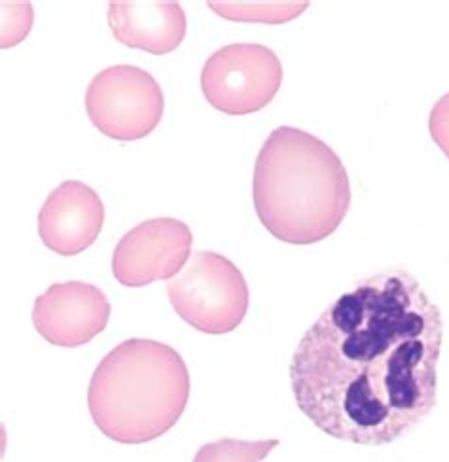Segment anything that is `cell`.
Masks as SVG:
<instances>
[{
	"label": "cell",
	"instance_id": "ba28073f",
	"mask_svg": "<svg viewBox=\"0 0 449 462\" xmlns=\"http://www.w3.org/2000/svg\"><path fill=\"white\" fill-rule=\"evenodd\" d=\"M110 313V301L99 286L82 281L55 282L36 298L33 324L50 345L72 349L99 336Z\"/></svg>",
	"mask_w": 449,
	"mask_h": 462
},
{
	"label": "cell",
	"instance_id": "9c48e42d",
	"mask_svg": "<svg viewBox=\"0 0 449 462\" xmlns=\"http://www.w3.org/2000/svg\"><path fill=\"white\" fill-rule=\"evenodd\" d=\"M105 205L82 180H65L46 198L38 213V236L60 256H76L101 236Z\"/></svg>",
	"mask_w": 449,
	"mask_h": 462
},
{
	"label": "cell",
	"instance_id": "277c9868",
	"mask_svg": "<svg viewBox=\"0 0 449 462\" xmlns=\"http://www.w3.org/2000/svg\"><path fill=\"white\" fill-rule=\"evenodd\" d=\"M167 296L186 324L209 336L236 330L250 303L241 269L212 250L192 254L182 272L167 282Z\"/></svg>",
	"mask_w": 449,
	"mask_h": 462
},
{
	"label": "cell",
	"instance_id": "8fae6325",
	"mask_svg": "<svg viewBox=\"0 0 449 462\" xmlns=\"http://www.w3.org/2000/svg\"><path fill=\"white\" fill-rule=\"evenodd\" d=\"M209 8L229 22L281 25L302 15L309 3H209Z\"/></svg>",
	"mask_w": 449,
	"mask_h": 462
},
{
	"label": "cell",
	"instance_id": "4fadbf2b",
	"mask_svg": "<svg viewBox=\"0 0 449 462\" xmlns=\"http://www.w3.org/2000/svg\"><path fill=\"white\" fill-rule=\"evenodd\" d=\"M428 131L435 144L444 152V156L449 160V93L442 95L428 116Z\"/></svg>",
	"mask_w": 449,
	"mask_h": 462
},
{
	"label": "cell",
	"instance_id": "5b68a950",
	"mask_svg": "<svg viewBox=\"0 0 449 462\" xmlns=\"http://www.w3.org/2000/svg\"><path fill=\"white\" fill-rule=\"evenodd\" d=\"M164 91L154 76L133 65H114L89 82L86 110L105 137L131 143L148 137L160 125Z\"/></svg>",
	"mask_w": 449,
	"mask_h": 462
},
{
	"label": "cell",
	"instance_id": "7c38bea8",
	"mask_svg": "<svg viewBox=\"0 0 449 462\" xmlns=\"http://www.w3.org/2000/svg\"><path fill=\"white\" fill-rule=\"evenodd\" d=\"M279 446V439L222 438L201 446L195 453L193 462H262Z\"/></svg>",
	"mask_w": 449,
	"mask_h": 462
},
{
	"label": "cell",
	"instance_id": "52a82bcc",
	"mask_svg": "<svg viewBox=\"0 0 449 462\" xmlns=\"http://www.w3.org/2000/svg\"><path fill=\"white\" fill-rule=\"evenodd\" d=\"M193 236L177 218H152L131 227L112 253V275L122 286L141 288L177 277L192 258Z\"/></svg>",
	"mask_w": 449,
	"mask_h": 462
},
{
	"label": "cell",
	"instance_id": "30bf717a",
	"mask_svg": "<svg viewBox=\"0 0 449 462\" xmlns=\"http://www.w3.org/2000/svg\"><path fill=\"white\" fill-rule=\"evenodd\" d=\"M116 41L152 55L177 50L186 36V14L173 0H112L107 12Z\"/></svg>",
	"mask_w": 449,
	"mask_h": 462
},
{
	"label": "cell",
	"instance_id": "8992f818",
	"mask_svg": "<svg viewBox=\"0 0 449 462\" xmlns=\"http://www.w3.org/2000/svg\"><path fill=\"white\" fill-rule=\"evenodd\" d=\"M283 84L277 53L264 44H228L214 51L201 70L207 103L228 116L266 108Z\"/></svg>",
	"mask_w": 449,
	"mask_h": 462
},
{
	"label": "cell",
	"instance_id": "7a4b0ae2",
	"mask_svg": "<svg viewBox=\"0 0 449 462\" xmlns=\"http://www.w3.org/2000/svg\"><path fill=\"white\" fill-rule=\"evenodd\" d=\"M252 199L273 237L304 246L341 226L351 207V182L343 162L324 141L281 125L258 152Z\"/></svg>",
	"mask_w": 449,
	"mask_h": 462
},
{
	"label": "cell",
	"instance_id": "3957f363",
	"mask_svg": "<svg viewBox=\"0 0 449 462\" xmlns=\"http://www.w3.org/2000/svg\"><path fill=\"white\" fill-rule=\"evenodd\" d=\"M190 374L181 353L154 339H126L97 364L88 389L95 427L124 446L162 438L181 420Z\"/></svg>",
	"mask_w": 449,
	"mask_h": 462
},
{
	"label": "cell",
	"instance_id": "6da1fadb",
	"mask_svg": "<svg viewBox=\"0 0 449 462\" xmlns=\"http://www.w3.org/2000/svg\"><path fill=\"white\" fill-rule=\"evenodd\" d=\"M440 307L404 269L362 279L309 326L290 360L298 410L347 444L381 448L431 415Z\"/></svg>",
	"mask_w": 449,
	"mask_h": 462
}]
</instances>
